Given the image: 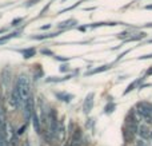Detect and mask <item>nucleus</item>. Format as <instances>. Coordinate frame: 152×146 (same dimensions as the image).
<instances>
[{"instance_id":"1","label":"nucleus","mask_w":152,"mask_h":146,"mask_svg":"<svg viewBox=\"0 0 152 146\" xmlns=\"http://www.w3.org/2000/svg\"><path fill=\"white\" fill-rule=\"evenodd\" d=\"M19 94H20V98L23 101V105H26V102L31 98V87H29V80L26 75H21L18 80V85H16Z\"/></svg>"},{"instance_id":"2","label":"nucleus","mask_w":152,"mask_h":146,"mask_svg":"<svg viewBox=\"0 0 152 146\" xmlns=\"http://www.w3.org/2000/svg\"><path fill=\"white\" fill-rule=\"evenodd\" d=\"M35 110H34V99H32V97L28 99V101L26 102V105H24V117H26V121H29L32 118V115H34Z\"/></svg>"},{"instance_id":"3","label":"nucleus","mask_w":152,"mask_h":146,"mask_svg":"<svg viewBox=\"0 0 152 146\" xmlns=\"http://www.w3.org/2000/svg\"><path fill=\"white\" fill-rule=\"evenodd\" d=\"M92 107H94V93H89L88 95H87V98H86V101H84V103H83V110H84V113H89Z\"/></svg>"},{"instance_id":"4","label":"nucleus","mask_w":152,"mask_h":146,"mask_svg":"<svg viewBox=\"0 0 152 146\" xmlns=\"http://www.w3.org/2000/svg\"><path fill=\"white\" fill-rule=\"evenodd\" d=\"M137 133H139V136L142 137L143 139H150L151 137H152V130H151L150 128H147L145 125L140 126V128H139V131H137Z\"/></svg>"},{"instance_id":"5","label":"nucleus","mask_w":152,"mask_h":146,"mask_svg":"<svg viewBox=\"0 0 152 146\" xmlns=\"http://www.w3.org/2000/svg\"><path fill=\"white\" fill-rule=\"evenodd\" d=\"M80 142H81V133H80V130H76L75 134L72 136L71 146H80Z\"/></svg>"},{"instance_id":"6","label":"nucleus","mask_w":152,"mask_h":146,"mask_svg":"<svg viewBox=\"0 0 152 146\" xmlns=\"http://www.w3.org/2000/svg\"><path fill=\"white\" fill-rule=\"evenodd\" d=\"M32 119H34V126H35V130H36V133H40V131H42V129H40V122H39V118H37L36 113H34V115H32Z\"/></svg>"},{"instance_id":"7","label":"nucleus","mask_w":152,"mask_h":146,"mask_svg":"<svg viewBox=\"0 0 152 146\" xmlns=\"http://www.w3.org/2000/svg\"><path fill=\"white\" fill-rule=\"evenodd\" d=\"M56 97H58V98L59 99H60V101H64V102H69V101H71V99L72 98H74V97H72V95H69V94H56Z\"/></svg>"},{"instance_id":"8","label":"nucleus","mask_w":152,"mask_h":146,"mask_svg":"<svg viewBox=\"0 0 152 146\" xmlns=\"http://www.w3.org/2000/svg\"><path fill=\"white\" fill-rule=\"evenodd\" d=\"M21 52L24 54V58H26V59L32 58V56L35 55V48H31V50H29V48H28V50H23Z\"/></svg>"},{"instance_id":"9","label":"nucleus","mask_w":152,"mask_h":146,"mask_svg":"<svg viewBox=\"0 0 152 146\" xmlns=\"http://www.w3.org/2000/svg\"><path fill=\"white\" fill-rule=\"evenodd\" d=\"M108 69H110V66H100L99 69H95V70H92V71H89V72H88V75H92V74H97V72L105 71V70H108Z\"/></svg>"},{"instance_id":"10","label":"nucleus","mask_w":152,"mask_h":146,"mask_svg":"<svg viewBox=\"0 0 152 146\" xmlns=\"http://www.w3.org/2000/svg\"><path fill=\"white\" fill-rule=\"evenodd\" d=\"M139 82H140V79H139V80H135V82H132V83H131V85H129V86H128V88H127V90H126V91H124V94H128V93H129V91H132V90H134V88H135V87H136V86H137V85H139Z\"/></svg>"},{"instance_id":"11","label":"nucleus","mask_w":152,"mask_h":146,"mask_svg":"<svg viewBox=\"0 0 152 146\" xmlns=\"http://www.w3.org/2000/svg\"><path fill=\"white\" fill-rule=\"evenodd\" d=\"M18 32H15V34H11V35H8V36H4V38H0V44H3L4 42H7V40H10L11 38H13V36H18Z\"/></svg>"},{"instance_id":"12","label":"nucleus","mask_w":152,"mask_h":146,"mask_svg":"<svg viewBox=\"0 0 152 146\" xmlns=\"http://www.w3.org/2000/svg\"><path fill=\"white\" fill-rule=\"evenodd\" d=\"M115 105L113 103H110V105H107V107H105V113H108V114H110V113H112L113 110H115Z\"/></svg>"},{"instance_id":"13","label":"nucleus","mask_w":152,"mask_h":146,"mask_svg":"<svg viewBox=\"0 0 152 146\" xmlns=\"http://www.w3.org/2000/svg\"><path fill=\"white\" fill-rule=\"evenodd\" d=\"M0 146H7V137L0 134Z\"/></svg>"},{"instance_id":"14","label":"nucleus","mask_w":152,"mask_h":146,"mask_svg":"<svg viewBox=\"0 0 152 146\" xmlns=\"http://www.w3.org/2000/svg\"><path fill=\"white\" fill-rule=\"evenodd\" d=\"M34 4H36V0H31V1H28V3H27V7H29V5H34Z\"/></svg>"},{"instance_id":"15","label":"nucleus","mask_w":152,"mask_h":146,"mask_svg":"<svg viewBox=\"0 0 152 146\" xmlns=\"http://www.w3.org/2000/svg\"><path fill=\"white\" fill-rule=\"evenodd\" d=\"M51 27V24H45V26H43V27H40V29H48Z\"/></svg>"},{"instance_id":"16","label":"nucleus","mask_w":152,"mask_h":146,"mask_svg":"<svg viewBox=\"0 0 152 146\" xmlns=\"http://www.w3.org/2000/svg\"><path fill=\"white\" fill-rule=\"evenodd\" d=\"M20 21H21V19H16V20L12 21V26H16V23H20Z\"/></svg>"},{"instance_id":"17","label":"nucleus","mask_w":152,"mask_h":146,"mask_svg":"<svg viewBox=\"0 0 152 146\" xmlns=\"http://www.w3.org/2000/svg\"><path fill=\"white\" fill-rule=\"evenodd\" d=\"M60 71H67V66H61L60 67Z\"/></svg>"},{"instance_id":"18","label":"nucleus","mask_w":152,"mask_h":146,"mask_svg":"<svg viewBox=\"0 0 152 146\" xmlns=\"http://www.w3.org/2000/svg\"><path fill=\"white\" fill-rule=\"evenodd\" d=\"M151 74H152V69H150V70L147 71V75H151Z\"/></svg>"},{"instance_id":"19","label":"nucleus","mask_w":152,"mask_h":146,"mask_svg":"<svg viewBox=\"0 0 152 146\" xmlns=\"http://www.w3.org/2000/svg\"><path fill=\"white\" fill-rule=\"evenodd\" d=\"M145 8H147V10H152V4H151V5H147Z\"/></svg>"}]
</instances>
